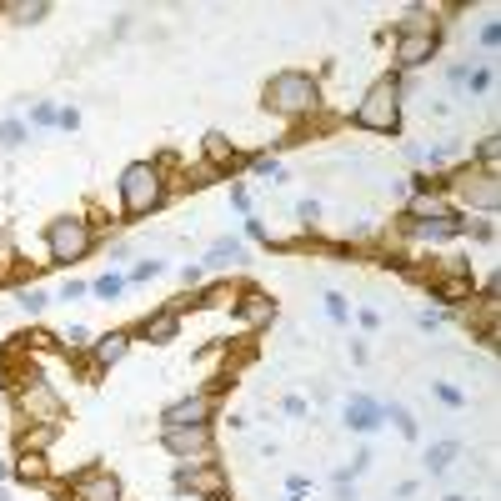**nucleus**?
Listing matches in <instances>:
<instances>
[{"label": "nucleus", "mask_w": 501, "mask_h": 501, "mask_svg": "<svg viewBox=\"0 0 501 501\" xmlns=\"http://www.w3.org/2000/svg\"><path fill=\"white\" fill-rule=\"evenodd\" d=\"M402 80L396 76H382L376 86H366V96L356 100V110H351V126L356 131H371V136H396L402 131Z\"/></svg>", "instance_id": "nucleus-1"}, {"label": "nucleus", "mask_w": 501, "mask_h": 501, "mask_svg": "<svg viewBox=\"0 0 501 501\" xmlns=\"http://www.w3.org/2000/svg\"><path fill=\"white\" fill-rule=\"evenodd\" d=\"M261 96H266V110H276L286 120H301L321 110V80L311 71H276Z\"/></svg>", "instance_id": "nucleus-2"}, {"label": "nucleus", "mask_w": 501, "mask_h": 501, "mask_svg": "<svg viewBox=\"0 0 501 501\" xmlns=\"http://www.w3.org/2000/svg\"><path fill=\"white\" fill-rule=\"evenodd\" d=\"M116 191H120V211H126V216H151V211L165 206L171 181H165V171L156 161H136V165L120 171Z\"/></svg>", "instance_id": "nucleus-3"}, {"label": "nucleus", "mask_w": 501, "mask_h": 501, "mask_svg": "<svg viewBox=\"0 0 501 501\" xmlns=\"http://www.w3.org/2000/svg\"><path fill=\"white\" fill-rule=\"evenodd\" d=\"M90 246H96V226H90L86 216H55L51 226H45V256H51L55 266H76L90 256Z\"/></svg>", "instance_id": "nucleus-4"}, {"label": "nucleus", "mask_w": 501, "mask_h": 501, "mask_svg": "<svg viewBox=\"0 0 501 501\" xmlns=\"http://www.w3.org/2000/svg\"><path fill=\"white\" fill-rule=\"evenodd\" d=\"M496 181H501V175H487V171H477V165H461V171L441 175V191H457L461 206L496 216V201H501V185Z\"/></svg>", "instance_id": "nucleus-5"}, {"label": "nucleus", "mask_w": 501, "mask_h": 501, "mask_svg": "<svg viewBox=\"0 0 501 501\" xmlns=\"http://www.w3.org/2000/svg\"><path fill=\"white\" fill-rule=\"evenodd\" d=\"M436 51H441V31L436 25H396V45H392V61L402 76H411V71L431 66Z\"/></svg>", "instance_id": "nucleus-6"}, {"label": "nucleus", "mask_w": 501, "mask_h": 501, "mask_svg": "<svg viewBox=\"0 0 501 501\" xmlns=\"http://www.w3.org/2000/svg\"><path fill=\"white\" fill-rule=\"evenodd\" d=\"M15 406H21V416L31 426H61V416H66V402L45 376H31V382L15 386Z\"/></svg>", "instance_id": "nucleus-7"}, {"label": "nucleus", "mask_w": 501, "mask_h": 501, "mask_svg": "<svg viewBox=\"0 0 501 501\" xmlns=\"http://www.w3.org/2000/svg\"><path fill=\"white\" fill-rule=\"evenodd\" d=\"M161 447L175 461H216V431L211 421L201 426H161Z\"/></svg>", "instance_id": "nucleus-8"}, {"label": "nucleus", "mask_w": 501, "mask_h": 501, "mask_svg": "<svg viewBox=\"0 0 501 501\" xmlns=\"http://www.w3.org/2000/svg\"><path fill=\"white\" fill-rule=\"evenodd\" d=\"M175 487L191 491V501H216L231 491V477L221 461H181L175 467Z\"/></svg>", "instance_id": "nucleus-9"}, {"label": "nucleus", "mask_w": 501, "mask_h": 501, "mask_svg": "<svg viewBox=\"0 0 501 501\" xmlns=\"http://www.w3.org/2000/svg\"><path fill=\"white\" fill-rule=\"evenodd\" d=\"M211 416H216V392H185L181 402L161 411V426H201Z\"/></svg>", "instance_id": "nucleus-10"}, {"label": "nucleus", "mask_w": 501, "mask_h": 501, "mask_svg": "<svg viewBox=\"0 0 501 501\" xmlns=\"http://www.w3.org/2000/svg\"><path fill=\"white\" fill-rule=\"evenodd\" d=\"M71 501H120L116 471H106V467L76 471V477H71Z\"/></svg>", "instance_id": "nucleus-11"}, {"label": "nucleus", "mask_w": 501, "mask_h": 501, "mask_svg": "<svg viewBox=\"0 0 501 501\" xmlns=\"http://www.w3.org/2000/svg\"><path fill=\"white\" fill-rule=\"evenodd\" d=\"M341 421H346V431H361V436H371V431H376V426L386 421V406L376 402V396L356 392V396H346V406H341Z\"/></svg>", "instance_id": "nucleus-12"}, {"label": "nucleus", "mask_w": 501, "mask_h": 501, "mask_svg": "<svg viewBox=\"0 0 501 501\" xmlns=\"http://www.w3.org/2000/svg\"><path fill=\"white\" fill-rule=\"evenodd\" d=\"M201 156H206V165H211V171H221V175L241 171V165H250V156L236 151V141H231L226 131H206V141H201Z\"/></svg>", "instance_id": "nucleus-13"}, {"label": "nucleus", "mask_w": 501, "mask_h": 501, "mask_svg": "<svg viewBox=\"0 0 501 501\" xmlns=\"http://www.w3.org/2000/svg\"><path fill=\"white\" fill-rule=\"evenodd\" d=\"M236 321L246 331H266L276 321V301H271V291H256V286H246L241 291V301H236Z\"/></svg>", "instance_id": "nucleus-14"}, {"label": "nucleus", "mask_w": 501, "mask_h": 501, "mask_svg": "<svg viewBox=\"0 0 501 501\" xmlns=\"http://www.w3.org/2000/svg\"><path fill=\"white\" fill-rule=\"evenodd\" d=\"M126 351H131V331H106V336H90V376L96 371H110L126 361Z\"/></svg>", "instance_id": "nucleus-15"}, {"label": "nucleus", "mask_w": 501, "mask_h": 501, "mask_svg": "<svg viewBox=\"0 0 501 501\" xmlns=\"http://www.w3.org/2000/svg\"><path fill=\"white\" fill-rule=\"evenodd\" d=\"M451 201H447V191H436V185H421V191H411V201H406V216L402 221H441V216H451Z\"/></svg>", "instance_id": "nucleus-16"}, {"label": "nucleus", "mask_w": 501, "mask_h": 501, "mask_svg": "<svg viewBox=\"0 0 501 501\" xmlns=\"http://www.w3.org/2000/svg\"><path fill=\"white\" fill-rule=\"evenodd\" d=\"M431 301H441L447 311H457V306H467L471 296H477V281H471V271H461V276H431Z\"/></svg>", "instance_id": "nucleus-17"}, {"label": "nucleus", "mask_w": 501, "mask_h": 501, "mask_svg": "<svg viewBox=\"0 0 501 501\" xmlns=\"http://www.w3.org/2000/svg\"><path fill=\"white\" fill-rule=\"evenodd\" d=\"M181 336V311H171V306H161V311H151V317L136 326L131 341H151V346H165V341Z\"/></svg>", "instance_id": "nucleus-18"}, {"label": "nucleus", "mask_w": 501, "mask_h": 501, "mask_svg": "<svg viewBox=\"0 0 501 501\" xmlns=\"http://www.w3.org/2000/svg\"><path fill=\"white\" fill-rule=\"evenodd\" d=\"M250 261V246L241 236H221V241H211V250H206V271H236V266H246Z\"/></svg>", "instance_id": "nucleus-19"}, {"label": "nucleus", "mask_w": 501, "mask_h": 501, "mask_svg": "<svg viewBox=\"0 0 501 501\" xmlns=\"http://www.w3.org/2000/svg\"><path fill=\"white\" fill-rule=\"evenodd\" d=\"M11 477L25 481V487H45V481H51V457H45V451H21Z\"/></svg>", "instance_id": "nucleus-20"}, {"label": "nucleus", "mask_w": 501, "mask_h": 501, "mask_svg": "<svg viewBox=\"0 0 501 501\" xmlns=\"http://www.w3.org/2000/svg\"><path fill=\"white\" fill-rule=\"evenodd\" d=\"M241 291H246V286L241 281H206L201 286V296H196V306H206V311H236V301H241Z\"/></svg>", "instance_id": "nucleus-21"}, {"label": "nucleus", "mask_w": 501, "mask_h": 501, "mask_svg": "<svg viewBox=\"0 0 501 501\" xmlns=\"http://www.w3.org/2000/svg\"><path fill=\"white\" fill-rule=\"evenodd\" d=\"M461 457V441L457 436H447V441H431L426 447V457H421V467H426V477H441V471H451V461Z\"/></svg>", "instance_id": "nucleus-22"}, {"label": "nucleus", "mask_w": 501, "mask_h": 501, "mask_svg": "<svg viewBox=\"0 0 501 501\" xmlns=\"http://www.w3.org/2000/svg\"><path fill=\"white\" fill-rule=\"evenodd\" d=\"M0 15L15 25H41L51 15V0H11V5H0Z\"/></svg>", "instance_id": "nucleus-23"}, {"label": "nucleus", "mask_w": 501, "mask_h": 501, "mask_svg": "<svg viewBox=\"0 0 501 501\" xmlns=\"http://www.w3.org/2000/svg\"><path fill=\"white\" fill-rule=\"evenodd\" d=\"M386 406V421H392L396 426V431H402L406 436V441H416V436H421V426H416V416L411 411H406V406L402 402H382Z\"/></svg>", "instance_id": "nucleus-24"}, {"label": "nucleus", "mask_w": 501, "mask_h": 501, "mask_svg": "<svg viewBox=\"0 0 501 501\" xmlns=\"http://www.w3.org/2000/svg\"><path fill=\"white\" fill-rule=\"evenodd\" d=\"M471 165L487 171V175H496V165H501V141H496V136H481V141H477V161H471Z\"/></svg>", "instance_id": "nucleus-25"}, {"label": "nucleus", "mask_w": 501, "mask_h": 501, "mask_svg": "<svg viewBox=\"0 0 501 501\" xmlns=\"http://www.w3.org/2000/svg\"><path fill=\"white\" fill-rule=\"evenodd\" d=\"M491 86H496V71H491V61H481V66H467V86H461V90H471V96H487Z\"/></svg>", "instance_id": "nucleus-26"}, {"label": "nucleus", "mask_w": 501, "mask_h": 501, "mask_svg": "<svg viewBox=\"0 0 501 501\" xmlns=\"http://www.w3.org/2000/svg\"><path fill=\"white\" fill-rule=\"evenodd\" d=\"M25 136H31V126H25L21 116L0 120V146H5V151H21V146H25Z\"/></svg>", "instance_id": "nucleus-27"}, {"label": "nucleus", "mask_w": 501, "mask_h": 501, "mask_svg": "<svg viewBox=\"0 0 501 501\" xmlns=\"http://www.w3.org/2000/svg\"><path fill=\"white\" fill-rule=\"evenodd\" d=\"M61 436V426H31V431H21V451H45Z\"/></svg>", "instance_id": "nucleus-28"}, {"label": "nucleus", "mask_w": 501, "mask_h": 501, "mask_svg": "<svg viewBox=\"0 0 501 501\" xmlns=\"http://www.w3.org/2000/svg\"><path fill=\"white\" fill-rule=\"evenodd\" d=\"M321 306H326V317L336 321V326H351V301L341 291H326V296H321Z\"/></svg>", "instance_id": "nucleus-29"}, {"label": "nucleus", "mask_w": 501, "mask_h": 501, "mask_svg": "<svg viewBox=\"0 0 501 501\" xmlns=\"http://www.w3.org/2000/svg\"><path fill=\"white\" fill-rule=\"evenodd\" d=\"M15 306H21L25 317H41L45 306H51V296H45V291H41V286H25V291H21V296H15Z\"/></svg>", "instance_id": "nucleus-30"}, {"label": "nucleus", "mask_w": 501, "mask_h": 501, "mask_svg": "<svg viewBox=\"0 0 501 501\" xmlns=\"http://www.w3.org/2000/svg\"><path fill=\"white\" fill-rule=\"evenodd\" d=\"M55 116H61L55 100H35V106H31V126H35V131H55Z\"/></svg>", "instance_id": "nucleus-31"}, {"label": "nucleus", "mask_w": 501, "mask_h": 501, "mask_svg": "<svg viewBox=\"0 0 501 501\" xmlns=\"http://www.w3.org/2000/svg\"><path fill=\"white\" fill-rule=\"evenodd\" d=\"M90 291H96L100 301H116V296L126 291V276H120V271H106V276H96V286H90Z\"/></svg>", "instance_id": "nucleus-32"}, {"label": "nucleus", "mask_w": 501, "mask_h": 501, "mask_svg": "<svg viewBox=\"0 0 501 501\" xmlns=\"http://www.w3.org/2000/svg\"><path fill=\"white\" fill-rule=\"evenodd\" d=\"M250 171L261 175L266 185H281L286 175H281V165H276V156H250Z\"/></svg>", "instance_id": "nucleus-33"}, {"label": "nucleus", "mask_w": 501, "mask_h": 501, "mask_svg": "<svg viewBox=\"0 0 501 501\" xmlns=\"http://www.w3.org/2000/svg\"><path fill=\"white\" fill-rule=\"evenodd\" d=\"M246 236H250V241H256V246H271V250H276V246H281V241H276V236H271V226H266V221H261V216H246Z\"/></svg>", "instance_id": "nucleus-34"}, {"label": "nucleus", "mask_w": 501, "mask_h": 501, "mask_svg": "<svg viewBox=\"0 0 501 501\" xmlns=\"http://www.w3.org/2000/svg\"><path fill=\"white\" fill-rule=\"evenodd\" d=\"M165 271V261H156V256H151V261H141V266H131V276H126V286H141V281H156V276H161Z\"/></svg>", "instance_id": "nucleus-35"}, {"label": "nucleus", "mask_w": 501, "mask_h": 501, "mask_svg": "<svg viewBox=\"0 0 501 501\" xmlns=\"http://www.w3.org/2000/svg\"><path fill=\"white\" fill-rule=\"evenodd\" d=\"M296 221H301L306 231H317V226H321V201H311V196L296 201Z\"/></svg>", "instance_id": "nucleus-36"}, {"label": "nucleus", "mask_w": 501, "mask_h": 501, "mask_svg": "<svg viewBox=\"0 0 501 501\" xmlns=\"http://www.w3.org/2000/svg\"><path fill=\"white\" fill-rule=\"evenodd\" d=\"M55 341H61L66 351H90V331H86V326H66Z\"/></svg>", "instance_id": "nucleus-37"}, {"label": "nucleus", "mask_w": 501, "mask_h": 501, "mask_svg": "<svg viewBox=\"0 0 501 501\" xmlns=\"http://www.w3.org/2000/svg\"><path fill=\"white\" fill-rule=\"evenodd\" d=\"M431 396H436L441 406H457V411L467 406V392H457V386H447V382H431Z\"/></svg>", "instance_id": "nucleus-38"}, {"label": "nucleus", "mask_w": 501, "mask_h": 501, "mask_svg": "<svg viewBox=\"0 0 501 501\" xmlns=\"http://www.w3.org/2000/svg\"><path fill=\"white\" fill-rule=\"evenodd\" d=\"M451 321V311H431V306H421V311H416V326L421 331H441Z\"/></svg>", "instance_id": "nucleus-39"}, {"label": "nucleus", "mask_w": 501, "mask_h": 501, "mask_svg": "<svg viewBox=\"0 0 501 501\" xmlns=\"http://www.w3.org/2000/svg\"><path fill=\"white\" fill-rule=\"evenodd\" d=\"M181 281L191 286V291H201V286H206V266H196V261H185L181 266Z\"/></svg>", "instance_id": "nucleus-40"}, {"label": "nucleus", "mask_w": 501, "mask_h": 501, "mask_svg": "<svg viewBox=\"0 0 501 501\" xmlns=\"http://www.w3.org/2000/svg\"><path fill=\"white\" fill-rule=\"evenodd\" d=\"M496 45H501V25H496V21H487V25H481V51L491 55Z\"/></svg>", "instance_id": "nucleus-41"}, {"label": "nucleus", "mask_w": 501, "mask_h": 501, "mask_svg": "<svg viewBox=\"0 0 501 501\" xmlns=\"http://www.w3.org/2000/svg\"><path fill=\"white\" fill-rule=\"evenodd\" d=\"M80 126V110L76 106H61V116H55V131H76Z\"/></svg>", "instance_id": "nucleus-42"}, {"label": "nucleus", "mask_w": 501, "mask_h": 501, "mask_svg": "<svg viewBox=\"0 0 501 501\" xmlns=\"http://www.w3.org/2000/svg\"><path fill=\"white\" fill-rule=\"evenodd\" d=\"M356 321H361V331H382V311H376V306H361Z\"/></svg>", "instance_id": "nucleus-43"}, {"label": "nucleus", "mask_w": 501, "mask_h": 501, "mask_svg": "<svg viewBox=\"0 0 501 501\" xmlns=\"http://www.w3.org/2000/svg\"><path fill=\"white\" fill-rule=\"evenodd\" d=\"M231 206H236V211H246V216H250V191H246V185H231Z\"/></svg>", "instance_id": "nucleus-44"}, {"label": "nucleus", "mask_w": 501, "mask_h": 501, "mask_svg": "<svg viewBox=\"0 0 501 501\" xmlns=\"http://www.w3.org/2000/svg\"><path fill=\"white\" fill-rule=\"evenodd\" d=\"M86 291H90L86 281H66V286H61V301H80V296H86Z\"/></svg>", "instance_id": "nucleus-45"}, {"label": "nucleus", "mask_w": 501, "mask_h": 501, "mask_svg": "<svg viewBox=\"0 0 501 501\" xmlns=\"http://www.w3.org/2000/svg\"><path fill=\"white\" fill-rule=\"evenodd\" d=\"M281 411H286V416H306L311 406H306V396H286V402H281Z\"/></svg>", "instance_id": "nucleus-46"}, {"label": "nucleus", "mask_w": 501, "mask_h": 501, "mask_svg": "<svg viewBox=\"0 0 501 501\" xmlns=\"http://www.w3.org/2000/svg\"><path fill=\"white\" fill-rule=\"evenodd\" d=\"M126 256H131V241H110L106 261H126Z\"/></svg>", "instance_id": "nucleus-47"}, {"label": "nucleus", "mask_w": 501, "mask_h": 501, "mask_svg": "<svg viewBox=\"0 0 501 501\" xmlns=\"http://www.w3.org/2000/svg\"><path fill=\"white\" fill-rule=\"evenodd\" d=\"M286 491H291V496H306V491H311V477H291V481H286Z\"/></svg>", "instance_id": "nucleus-48"}, {"label": "nucleus", "mask_w": 501, "mask_h": 501, "mask_svg": "<svg viewBox=\"0 0 501 501\" xmlns=\"http://www.w3.org/2000/svg\"><path fill=\"white\" fill-rule=\"evenodd\" d=\"M286 501H306V496H286Z\"/></svg>", "instance_id": "nucleus-49"}, {"label": "nucleus", "mask_w": 501, "mask_h": 501, "mask_svg": "<svg viewBox=\"0 0 501 501\" xmlns=\"http://www.w3.org/2000/svg\"><path fill=\"white\" fill-rule=\"evenodd\" d=\"M216 501H226V496H216Z\"/></svg>", "instance_id": "nucleus-50"}]
</instances>
